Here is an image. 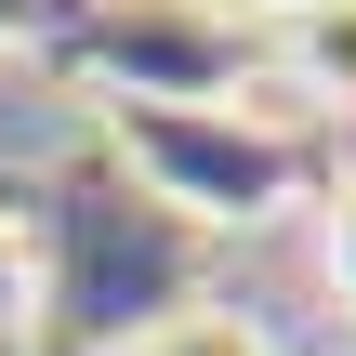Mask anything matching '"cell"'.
Segmentation results:
<instances>
[{"mask_svg":"<svg viewBox=\"0 0 356 356\" xmlns=\"http://www.w3.org/2000/svg\"><path fill=\"white\" fill-rule=\"evenodd\" d=\"M317 277H330V304L356 317V172H330V198H317Z\"/></svg>","mask_w":356,"mask_h":356,"instance_id":"3957f363","label":"cell"},{"mask_svg":"<svg viewBox=\"0 0 356 356\" xmlns=\"http://www.w3.org/2000/svg\"><path fill=\"white\" fill-rule=\"evenodd\" d=\"M277 66H291V92H317V106L356 119V0H304V13H277Z\"/></svg>","mask_w":356,"mask_h":356,"instance_id":"6da1fadb","label":"cell"},{"mask_svg":"<svg viewBox=\"0 0 356 356\" xmlns=\"http://www.w3.org/2000/svg\"><path fill=\"white\" fill-rule=\"evenodd\" d=\"M264 13H304V0H264Z\"/></svg>","mask_w":356,"mask_h":356,"instance_id":"5b68a950","label":"cell"},{"mask_svg":"<svg viewBox=\"0 0 356 356\" xmlns=\"http://www.w3.org/2000/svg\"><path fill=\"white\" fill-rule=\"evenodd\" d=\"M132 356H277V330H264L251 304H172Z\"/></svg>","mask_w":356,"mask_h":356,"instance_id":"7a4b0ae2","label":"cell"},{"mask_svg":"<svg viewBox=\"0 0 356 356\" xmlns=\"http://www.w3.org/2000/svg\"><path fill=\"white\" fill-rule=\"evenodd\" d=\"M40 330V264H26V225H0V356Z\"/></svg>","mask_w":356,"mask_h":356,"instance_id":"277c9868","label":"cell"}]
</instances>
